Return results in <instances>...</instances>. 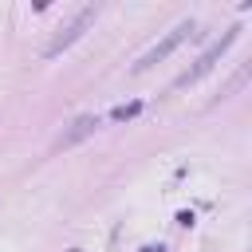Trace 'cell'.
Returning <instances> with one entry per match:
<instances>
[{"label": "cell", "mask_w": 252, "mask_h": 252, "mask_svg": "<svg viewBox=\"0 0 252 252\" xmlns=\"http://www.w3.org/2000/svg\"><path fill=\"white\" fill-rule=\"evenodd\" d=\"M142 252H165V244H146Z\"/></svg>", "instance_id": "8992f818"}, {"label": "cell", "mask_w": 252, "mask_h": 252, "mask_svg": "<svg viewBox=\"0 0 252 252\" xmlns=\"http://www.w3.org/2000/svg\"><path fill=\"white\" fill-rule=\"evenodd\" d=\"M138 110H142V102L134 98V102H122V106H114V110H110V118H114V122H126V118H134Z\"/></svg>", "instance_id": "5b68a950"}, {"label": "cell", "mask_w": 252, "mask_h": 252, "mask_svg": "<svg viewBox=\"0 0 252 252\" xmlns=\"http://www.w3.org/2000/svg\"><path fill=\"white\" fill-rule=\"evenodd\" d=\"M94 130H98V118H94V114H83V118H75V122H71V130H67L55 146H59V150H71V146H79L83 138H91Z\"/></svg>", "instance_id": "277c9868"}, {"label": "cell", "mask_w": 252, "mask_h": 252, "mask_svg": "<svg viewBox=\"0 0 252 252\" xmlns=\"http://www.w3.org/2000/svg\"><path fill=\"white\" fill-rule=\"evenodd\" d=\"M236 35H240V28H228V32H224L217 43H209V47H205V55H201V59H197V63H193L185 75H177V79H173V87H189V83H197L205 71H213V67H217V59H220V55H224V51L236 43Z\"/></svg>", "instance_id": "7a4b0ae2"}, {"label": "cell", "mask_w": 252, "mask_h": 252, "mask_svg": "<svg viewBox=\"0 0 252 252\" xmlns=\"http://www.w3.org/2000/svg\"><path fill=\"white\" fill-rule=\"evenodd\" d=\"M94 16H98V4H83V8L75 12V20H71V24H67V28H63V32H59L47 47H43V55H47V59H55L63 47H71V43H75V39H79L91 24H94Z\"/></svg>", "instance_id": "3957f363"}, {"label": "cell", "mask_w": 252, "mask_h": 252, "mask_svg": "<svg viewBox=\"0 0 252 252\" xmlns=\"http://www.w3.org/2000/svg\"><path fill=\"white\" fill-rule=\"evenodd\" d=\"M193 35H197V24H193V20H181V24H177V28H173V32L165 35V39H158V43H154V47H150V51H146V55H142L138 63H134V75L150 71L154 63H161V59H165L169 51H177V47H181L185 39H193Z\"/></svg>", "instance_id": "6da1fadb"}]
</instances>
